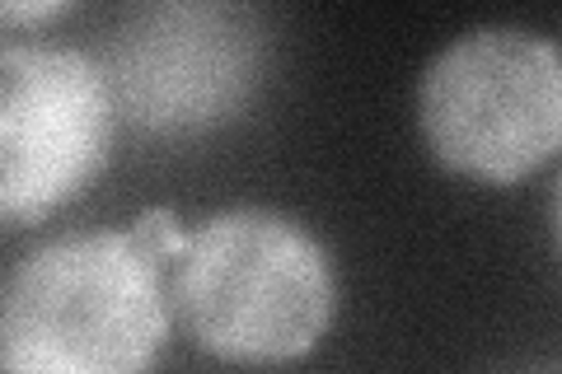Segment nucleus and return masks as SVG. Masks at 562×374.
Returning <instances> with one entry per match:
<instances>
[{
    "instance_id": "f257e3e1",
    "label": "nucleus",
    "mask_w": 562,
    "mask_h": 374,
    "mask_svg": "<svg viewBox=\"0 0 562 374\" xmlns=\"http://www.w3.org/2000/svg\"><path fill=\"white\" fill-rule=\"evenodd\" d=\"M160 258L132 229L38 243L5 281V374H150L169 337Z\"/></svg>"
},
{
    "instance_id": "f03ea898",
    "label": "nucleus",
    "mask_w": 562,
    "mask_h": 374,
    "mask_svg": "<svg viewBox=\"0 0 562 374\" xmlns=\"http://www.w3.org/2000/svg\"><path fill=\"white\" fill-rule=\"evenodd\" d=\"M169 291L198 347L235 365L301 361L338 305L324 243L268 206L206 216L173 262Z\"/></svg>"
},
{
    "instance_id": "7ed1b4c3",
    "label": "nucleus",
    "mask_w": 562,
    "mask_h": 374,
    "mask_svg": "<svg viewBox=\"0 0 562 374\" xmlns=\"http://www.w3.org/2000/svg\"><path fill=\"white\" fill-rule=\"evenodd\" d=\"M417 122L446 169L516 183L562 150V47L512 24L460 33L422 70Z\"/></svg>"
},
{
    "instance_id": "20e7f679",
    "label": "nucleus",
    "mask_w": 562,
    "mask_h": 374,
    "mask_svg": "<svg viewBox=\"0 0 562 374\" xmlns=\"http://www.w3.org/2000/svg\"><path fill=\"white\" fill-rule=\"evenodd\" d=\"M268 66V20L225 0H160L122 14L103 43L117 113L140 132H202L249 103Z\"/></svg>"
},
{
    "instance_id": "39448f33",
    "label": "nucleus",
    "mask_w": 562,
    "mask_h": 374,
    "mask_svg": "<svg viewBox=\"0 0 562 374\" xmlns=\"http://www.w3.org/2000/svg\"><path fill=\"white\" fill-rule=\"evenodd\" d=\"M113 84L99 57L66 43L0 52V216L29 225L99 173L113 132Z\"/></svg>"
},
{
    "instance_id": "423d86ee",
    "label": "nucleus",
    "mask_w": 562,
    "mask_h": 374,
    "mask_svg": "<svg viewBox=\"0 0 562 374\" xmlns=\"http://www.w3.org/2000/svg\"><path fill=\"white\" fill-rule=\"evenodd\" d=\"M127 229H132V235L146 243L160 262H179V258L188 253V243H192V229L179 220V211H169V206H146Z\"/></svg>"
},
{
    "instance_id": "0eeeda50",
    "label": "nucleus",
    "mask_w": 562,
    "mask_h": 374,
    "mask_svg": "<svg viewBox=\"0 0 562 374\" xmlns=\"http://www.w3.org/2000/svg\"><path fill=\"white\" fill-rule=\"evenodd\" d=\"M52 14H61L57 0H47V5H5L0 10V20L14 29V24H43V20H52Z\"/></svg>"
},
{
    "instance_id": "6e6552de",
    "label": "nucleus",
    "mask_w": 562,
    "mask_h": 374,
    "mask_svg": "<svg viewBox=\"0 0 562 374\" xmlns=\"http://www.w3.org/2000/svg\"><path fill=\"white\" fill-rule=\"evenodd\" d=\"M553 229H558V243H562V173H558V188H553Z\"/></svg>"
},
{
    "instance_id": "1a4fd4ad",
    "label": "nucleus",
    "mask_w": 562,
    "mask_h": 374,
    "mask_svg": "<svg viewBox=\"0 0 562 374\" xmlns=\"http://www.w3.org/2000/svg\"><path fill=\"white\" fill-rule=\"evenodd\" d=\"M525 374H562V370H525Z\"/></svg>"
}]
</instances>
